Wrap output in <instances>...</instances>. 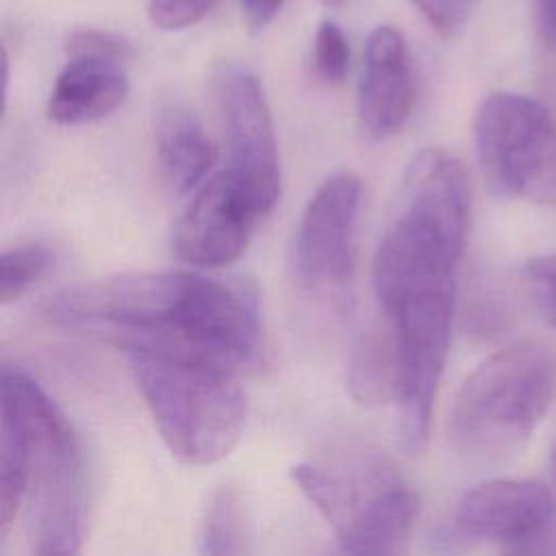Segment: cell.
Listing matches in <instances>:
<instances>
[{"label":"cell","mask_w":556,"mask_h":556,"mask_svg":"<svg viewBox=\"0 0 556 556\" xmlns=\"http://www.w3.org/2000/svg\"><path fill=\"white\" fill-rule=\"evenodd\" d=\"M52 324L104 337L128 354H154L228 374L258 369L263 332L250 285L200 271H130L59 291Z\"/></svg>","instance_id":"cell-1"},{"label":"cell","mask_w":556,"mask_h":556,"mask_svg":"<svg viewBox=\"0 0 556 556\" xmlns=\"http://www.w3.org/2000/svg\"><path fill=\"white\" fill-rule=\"evenodd\" d=\"M291 478L345 556H410L419 497L387 456L348 450L300 463Z\"/></svg>","instance_id":"cell-2"},{"label":"cell","mask_w":556,"mask_h":556,"mask_svg":"<svg viewBox=\"0 0 556 556\" xmlns=\"http://www.w3.org/2000/svg\"><path fill=\"white\" fill-rule=\"evenodd\" d=\"M556 400V350L519 341L484 358L460 384L447 434L473 460H500L523 447Z\"/></svg>","instance_id":"cell-3"},{"label":"cell","mask_w":556,"mask_h":556,"mask_svg":"<svg viewBox=\"0 0 556 556\" xmlns=\"http://www.w3.org/2000/svg\"><path fill=\"white\" fill-rule=\"evenodd\" d=\"M2 397L30 432L28 543L33 556H78L87 528V473L80 441L52 397L20 369L4 367Z\"/></svg>","instance_id":"cell-4"},{"label":"cell","mask_w":556,"mask_h":556,"mask_svg":"<svg viewBox=\"0 0 556 556\" xmlns=\"http://www.w3.org/2000/svg\"><path fill=\"white\" fill-rule=\"evenodd\" d=\"M167 450L189 465L226 458L241 439L248 397L235 374L154 354H128Z\"/></svg>","instance_id":"cell-5"},{"label":"cell","mask_w":556,"mask_h":556,"mask_svg":"<svg viewBox=\"0 0 556 556\" xmlns=\"http://www.w3.org/2000/svg\"><path fill=\"white\" fill-rule=\"evenodd\" d=\"M473 141L493 195L556 202V117L541 100L489 93L473 117Z\"/></svg>","instance_id":"cell-6"},{"label":"cell","mask_w":556,"mask_h":556,"mask_svg":"<svg viewBox=\"0 0 556 556\" xmlns=\"http://www.w3.org/2000/svg\"><path fill=\"white\" fill-rule=\"evenodd\" d=\"M217 102L226 128V172L243 189L258 215H267L280 195V167L267 98L254 74L224 67L217 76Z\"/></svg>","instance_id":"cell-7"},{"label":"cell","mask_w":556,"mask_h":556,"mask_svg":"<svg viewBox=\"0 0 556 556\" xmlns=\"http://www.w3.org/2000/svg\"><path fill=\"white\" fill-rule=\"evenodd\" d=\"M361 178L337 172L308 200L295 235V274L313 291H341L354 269Z\"/></svg>","instance_id":"cell-8"},{"label":"cell","mask_w":556,"mask_h":556,"mask_svg":"<svg viewBox=\"0 0 556 556\" xmlns=\"http://www.w3.org/2000/svg\"><path fill=\"white\" fill-rule=\"evenodd\" d=\"M556 504L534 478H497L469 489L454 513L456 528L471 539L521 549L552 539Z\"/></svg>","instance_id":"cell-9"},{"label":"cell","mask_w":556,"mask_h":556,"mask_svg":"<svg viewBox=\"0 0 556 556\" xmlns=\"http://www.w3.org/2000/svg\"><path fill=\"white\" fill-rule=\"evenodd\" d=\"M261 215L224 169L208 178L174 230V252L195 267H226L248 248Z\"/></svg>","instance_id":"cell-10"},{"label":"cell","mask_w":556,"mask_h":556,"mask_svg":"<svg viewBox=\"0 0 556 556\" xmlns=\"http://www.w3.org/2000/svg\"><path fill=\"white\" fill-rule=\"evenodd\" d=\"M417 78L404 35L393 26H378L365 43L358 85V117L374 139L402 130L415 106Z\"/></svg>","instance_id":"cell-11"},{"label":"cell","mask_w":556,"mask_h":556,"mask_svg":"<svg viewBox=\"0 0 556 556\" xmlns=\"http://www.w3.org/2000/svg\"><path fill=\"white\" fill-rule=\"evenodd\" d=\"M128 96L124 61L111 56H70L54 80L48 115L63 126L98 122L122 106Z\"/></svg>","instance_id":"cell-12"},{"label":"cell","mask_w":556,"mask_h":556,"mask_svg":"<svg viewBox=\"0 0 556 556\" xmlns=\"http://www.w3.org/2000/svg\"><path fill=\"white\" fill-rule=\"evenodd\" d=\"M154 143L161 178L174 195L195 189L217 161V148L206 137L198 115L178 102L159 111Z\"/></svg>","instance_id":"cell-13"},{"label":"cell","mask_w":556,"mask_h":556,"mask_svg":"<svg viewBox=\"0 0 556 556\" xmlns=\"http://www.w3.org/2000/svg\"><path fill=\"white\" fill-rule=\"evenodd\" d=\"M402 374L395 337L380 317L352 343L348 358V391L365 408L400 402Z\"/></svg>","instance_id":"cell-14"},{"label":"cell","mask_w":556,"mask_h":556,"mask_svg":"<svg viewBox=\"0 0 556 556\" xmlns=\"http://www.w3.org/2000/svg\"><path fill=\"white\" fill-rule=\"evenodd\" d=\"M30 480V432L20 408L2 397L0 417V523L7 532L26 500Z\"/></svg>","instance_id":"cell-15"},{"label":"cell","mask_w":556,"mask_h":556,"mask_svg":"<svg viewBox=\"0 0 556 556\" xmlns=\"http://www.w3.org/2000/svg\"><path fill=\"white\" fill-rule=\"evenodd\" d=\"M250 534L241 493L235 486L217 489L200 523V556H248Z\"/></svg>","instance_id":"cell-16"},{"label":"cell","mask_w":556,"mask_h":556,"mask_svg":"<svg viewBox=\"0 0 556 556\" xmlns=\"http://www.w3.org/2000/svg\"><path fill=\"white\" fill-rule=\"evenodd\" d=\"M52 252L41 243H26L7 250L0 258V302L20 300L50 269Z\"/></svg>","instance_id":"cell-17"},{"label":"cell","mask_w":556,"mask_h":556,"mask_svg":"<svg viewBox=\"0 0 556 556\" xmlns=\"http://www.w3.org/2000/svg\"><path fill=\"white\" fill-rule=\"evenodd\" d=\"M315 72L330 85L341 83L350 67V46L334 22H321L313 43Z\"/></svg>","instance_id":"cell-18"},{"label":"cell","mask_w":556,"mask_h":556,"mask_svg":"<svg viewBox=\"0 0 556 556\" xmlns=\"http://www.w3.org/2000/svg\"><path fill=\"white\" fill-rule=\"evenodd\" d=\"M523 278L539 315L556 328V252L541 254L526 263Z\"/></svg>","instance_id":"cell-19"},{"label":"cell","mask_w":556,"mask_h":556,"mask_svg":"<svg viewBox=\"0 0 556 556\" xmlns=\"http://www.w3.org/2000/svg\"><path fill=\"white\" fill-rule=\"evenodd\" d=\"M217 0H150L148 17L154 28L182 30L198 24Z\"/></svg>","instance_id":"cell-20"},{"label":"cell","mask_w":556,"mask_h":556,"mask_svg":"<svg viewBox=\"0 0 556 556\" xmlns=\"http://www.w3.org/2000/svg\"><path fill=\"white\" fill-rule=\"evenodd\" d=\"M67 54L80 56V54H96V56H111L126 61L130 56V46L111 33L96 30V28H80L74 30L67 39Z\"/></svg>","instance_id":"cell-21"},{"label":"cell","mask_w":556,"mask_h":556,"mask_svg":"<svg viewBox=\"0 0 556 556\" xmlns=\"http://www.w3.org/2000/svg\"><path fill=\"white\" fill-rule=\"evenodd\" d=\"M419 13L437 28L439 33H452L465 13L467 0H413Z\"/></svg>","instance_id":"cell-22"},{"label":"cell","mask_w":556,"mask_h":556,"mask_svg":"<svg viewBox=\"0 0 556 556\" xmlns=\"http://www.w3.org/2000/svg\"><path fill=\"white\" fill-rule=\"evenodd\" d=\"M285 0H239L245 22L254 30H263L278 15Z\"/></svg>","instance_id":"cell-23"},{"label":"cell","mask_w":556,"mask_h":556,"mask_svg":"<svg viewBox=\"0 0 556 556\" xmlns=\"http://www.w3.org/2000/svg\"><path fill=\"white\" fill-rule=\"evenodd\" d=\"M534 2H536L541 35L549 46V50L556 54V0H534Z\"/></svg>","instance_id":"cell-24"},{"label":"cell","mask_w":556,"mask_h":556,"mask_svg":"<svg viewBox=\"0 0 556 556\" xmlns=\"http://www.w3.org/2000/svg\"><path fill=\"white\" fill-rule=\"evenodd\" d=\"M504 556H556V547L552 545V539L530 545V547H521V549H508L504 552Z\"/></svg>","instance_id":"cell-25"},{"label":"cell","mask_w":556,"mask_h":556,"mask_svg":"<svg viewBox=\"0 0 556 556\" xmlns=\"http://www.w3.org/2000/svg\"><path fill=\"white\" fill-rule=\"evenodd\" d=\"M326 7H332V9H337V7H343L348 0H321Z\"/></svg>","instance_id":"cell-26"},{"label":"cell","mask_w":556,"mask_h":556,"mask_svg":"<svg viewBox=\"0 0 556 556\" xmlns=\"http://www.w3.org/2000/svg\"><path fill=\"white\" fill-rule=\"evenodd\" d=\"M554 463H556V450H554Z\"/></svg>","instance_id":"cell-27"}]
</instances>
